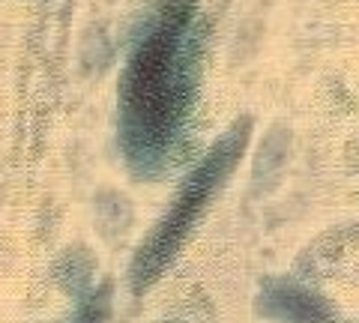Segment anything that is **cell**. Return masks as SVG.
Here are the masks:
<instances>
[{
  "mask_svg": "<svg viewBox=\"0 0 359 323\" xmlns=\"http://www.w3.org/2000/svg\"><path fill=\"white\" fill-rule=\"evenodd\" d=\"M198 57L195 0H165L120 78V141L141 177L162 174L183 141L195 105Z\"/></svg>",
  "mask_w": 359,
  "mask_h": 323,
  "instance_id": "cell-1",
  "label": "cell"
},
{
  "mask_svg": "<svg viewBox=\"0 0 359 323\" xmlns=\"http://www.w3.org/2000/svg\"><path fill=\"white\" fill-rule=\"evenodd\" d=\"M249 135H252V120L249 117L237 120V123L207 150V156L195 165L192 174H186V180L180 183L171 207L165 209L159 225L153 228L147 242H144L141 252L135 254V261H132L135 294L147 291L156 278L165 273V266L177 258V252L183 249V242L189 237V231L198 225V219L204 216L210 200L216 198V192L228 183V177L240 165L245 147H249Z\"/></svg>",
  "mask_w": 359,
  "mask_h": 323,
  "instance_id": "cell-2",
  "label": "cell"
},
{
  "mask_svg": "<svg viewBox=\"0 0 359 323\" xmlns=\"http://www.w3.org/2000/svg\"><path fill=\"white\" fill-rule=\"evenodd\" d=\"M264 311L285 323H335V311L311 291H302L294 284L269 287L261 296Z\"/></svg>",
  "mask_w": 359,
  "mask_h": 323,
  "instance_id": "cell-3",
  "label": "cell"
}]
</instances>
